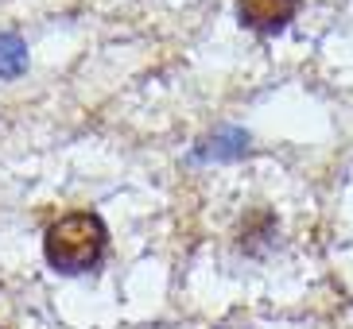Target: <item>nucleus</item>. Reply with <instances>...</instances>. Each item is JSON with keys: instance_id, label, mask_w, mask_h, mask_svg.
I'll list each match as a JSON object with an SVG mask.
<instances>
[{"instance_id": "1", "label": "nucleus", "mask_w": 353, "mask_h": 329, "mask_svg": "<svg viewBox=\"0 0 353 329\" xmlns=\"http://www.w3.org/2000/svg\"><path fill=\"white\" fill-rule=\"evenodd\" d=\"M105 221L90 209H78V213L59 217L54 225H47L43 233V256L54 271L63 275H82L105 256Z\"/></svg>"}, {"instance_id": "2", "label": "nucleus", "mask_w": 353, "mask_h": 329, "mask_svg": "<svg viewBox=\"0 0 353 329\" xmlns=\"http://www.w3.org/2000/svg\"><path fill=\"white\" fill-rule=\"evenodd\" d=\"M299 12V0H237V16L245 28L260 31V35H272V31H283Z\"/></svg>"}, {"instance_id": "3", "label": "nucleus", "mask_w": 353, "mask_h": 329, "mask_svg": "<svg viewBox=\"0 0 353 329\" xmlns=\"http://www.w3.org/2000/svg\"><path fill=\"white\" fill-rule=\"evenodd\" d=\"M272 237H276V217H272L268 209L249 213L237 229V244L245 248V252H256V248L264 244V240H272Z\"/></svg>"}, {"instance_id": "4", "label": "nucleus", "mask_w": 353, "mask_h": 329, "mask_svg": "<svg viewBox=\"0 0 353 329\" xmlns=\"http://www.w3.org/2000/svg\"><path fill=\"white\" fill-rule=\"evenodd\" d=\"M28 70V47L16 31L0 35V78H20Z\"/></svg>"}, {"instance_id": "5", "label": "nucleus", "mask_w": 353, "mask_h": 329, "mask_svg": "<svg viewBox=\"0 0 353 329\" xmlns=\"http://www.w3.org/2000/svg\"><path fill=\"white\" fill-rule=\"evenodd\" d=\"M210 147H198V159H202V155H214V159H225V155H241L245 151V144H249V136L245 132H233V128H229V132H218L214 136V140H206Z\"/></svg>"}]
</instances>
